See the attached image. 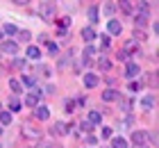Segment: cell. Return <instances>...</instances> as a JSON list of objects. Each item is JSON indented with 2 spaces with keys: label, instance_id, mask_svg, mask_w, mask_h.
<instances>
[{
  "label": "cell",
  "instance_id": "obj_21",
  "mask_svg": "<svg viewBox=\"0 0 159 148\" xmlns=\"http://www.w3.org/2000/svg\"><path fill=\"white\" fill-rule=\"evenodd\" d=\"M91 55H96V48H93V46H86V48H84V62H89Z\"/></svg>",
  "mask_w": 159,
  "mask_h": 148
},
{
  "label": "cell",
  "instance_id": "obj_30",
  "mask_svg": "<svg viewBox=\"0 0 159 148\" xmlns=\"http://www.w3.org/2000/svg\"><path fill=\"white\" fill-rule=\"evenodd\" d=\"M14 64H16V69H23V66H25V62H23V59H16Z\"/></svg>",
  "mask_w": 159,
  "mask_h": 148
},
{
  "label": "cell",
  "instance_id": "obj_9",
  "mask_svg": "<svg viewBox=\"0 0 159 148\" xmlns=\"http://www.w3.org/2000/svg\"><path fill=\"white\" fill-rule=\"evenodd\" d=\"M100 121H102L100 112H89V123H91V125H100Z\"/></svg>",
  "mask_w": 159,
  "mask_h": 148
},
{
  "label": "cell",
  "instance_id": "obj_19",
  "mask_svg": "<svg viewBox=\"0 0 159 148\" xmlns=\"http://www.w3.org/2000/svg\"><path fill=\"white\" fill-rule=\"evenodd\" d=\"M132 139H134L136 144H146V132H134Z\"/></svg>",
  "mask_w": 159,
  "mask_h": 148
},
{
  "label": "cell",
  "instance_id": "obj_22",
  "mask_svg": "<svg viewBox=\"0 0 159 148\" xmlns=\"http://www.w3.org/2000/svg\"><path fill=\"white\" fill-rule=\"evenodd\" d=\"M9 87H11V89H14L16 93H20V89H23V87H20V82H18V80H11V82H9Z\"/></svg>",
  "mask_w": 159,
  "mask_h": 148
},
{
  "label": "cell",
  "instance_id": "obj_25",
  "mask_svg": "<svg viewBox=\"0 0 159 148\" xmlns=\"http://www.w3.org/2000/svg\"><path fill=\"white\" fill-rule=\"evenodd\" d=\"M5 32H7V34H16V25L7 23V25H5Z\"/></svg>",
  "mask_w": 159,
  "mask_h": 148
},
{
  "label": "cell",
  "instance_id": "obj_14",
  "mask_svg": "<svg viewBox=\"0 0 159 148\" xmlns=\"http://www.w3.org/2000/svg\"><path fill=\"white\" fill-rule=\"evenodd\" d=\"M152 105H155V100H152V96H146V98L141 100V107L143 109H152Z\"/></svg>",
  "mask_w": 159,
  "mask_h": 148
},
{
  "label": "cell",
  "instance_id": "obj_3",
  "mask_svg": "<svg viewBox=\"0 0 159 148\" xmlns=\"http://www.w3.org/2000/svg\"><path fill=\"white\" fill-rule=\"evenodd\" d=\"M34 116H37V118H41V121H46V118L50 116V112H48V107L37 105V107H34Z\"/></svg>",
  "mask_w": 159,
  "mask_h": 148
},
{
  "label": "cell",
  "instance_id": "obj_6",
  "mask_svg": "<svg viewBox=\"0 0 159 148\" xmlns=\"http://www.w3.org/2000/svg\"><path fill=\"white\" fill-rule=\"evenodd\" d=\"M96 84H98V78L93 75V73H86V75H84V87L86 89H93Z\"/></svg>",
  "mask_w": 159,
  "mask_h": 148
},
{
  "label": "cell",
  "instance_id": "obj_7",
  "mask_svg": "<svg viewBox=\"0 0 159 148\" xmlns=\"http://www.w3.org/2000/svg\"><path fill=\"white\" fill-rule=\"evenodd\" d=\"M27 57H30V59H34V62H37V59L41 57V50H39L37 46H30V48H27Z\"/></svg>",
  "mask_w": 159,
  "mask_h": 148
},
{
  "label": "cell",
  "instance_id": "obj_26",
  "mask_svg": "<svg viewBox=\"0 0 159 148\" xmlns=\"http://www.w3.org/2000/svg\"><path fill=\"white\" fill-rule=\"evenodd\" d=\"M118 59H120V62H127V59H129V53H127V50H120V53H118Z\"/></svg>",
  "mask_w": 159,
  "mask_h": 148
},
{
  "label": "cell",
  "instance_id": "obj_15",
  "mask_svg": "<svg viewBox=\"0 0 159 148\" xmlns=\"http://www.w3.org/2000/svg\"><path fill=\"white\" fill-rule=\"evenodd\" d=\"M89 21H91V23H96V21H98V7L96 5L89 7Z\"/></svg>",
  "mask_w": 159,
  "mask_h": 148
},
{
  "label": "cell",
  "instance_id": "obj_33",
  "mask_svg": "<svg viewBox=\"0 0 159 148\" xmlns=\"http://www.w3.org/2000/svg\"><path fill=\"white\" fill-rule=\"evenodd\" d=\"M0 132H2V128H0Z\"/></svg>",
  "mask_w": 159,
  "mask_h": 148
},
{
  "label": "cell",
  "instance_id": "obj_1",
  "mask_svg": "<svg viewBox=\"0 0 159 148\" xmlns=\"http://www.w3.org/2000/svg\"><path fill=\"white\" fill-rule=\"evenodd\" d=\"M0 53H5V55H16V53H18V43H16V41H2V43H0Z\"/></svg>",
  "mask_w": 159,
  "mask_h": 148
},
{
  "label": "cell",
  "instance_id": "obj_27",
  "mask_svg": "<svg viewBox=\"0 0 159 148\" xmlns=\"http://www.w3.org/2000/svg\"><path fill=\"white\" fill-rule=\"evenodd\" d=\"M105 14H109V16H111V14H114V5H105Z\"/></svg>",
  "mask_w": 159,
  "mask_h": 148
},
{
  "label": "cell",
  "instance_id": "obj_16",
  "mask_svg": "<svg viewBox=\"0 0 159 148\" xmlns=\"http://www.w3.org/2000/svg\"><path fill=\"white\" fill-rule=\"evenodd\" d=\"M9 109H11V112H18V109H20V103H18L16 96H11V98H9Z\"/></svg>",
  "mask_w": 159,
  "mask_h": 148
},
{
  "label": "cell",
  "instance_id": "obj_18",
  "mask_svg": "<svg viewBox=\"0 0 159 148\" xmlns=\"http://www.w3.org/2000/svg\"><path fill=\"white\" fill-rule=\"evenodd\" d=\"M111 146H114V148H127V141H125L123 137H116V139L111 141Z\"/></svg>",
  "mask_w": 159,
  "mask_h": 148
},
{
  "label": "cell",
  "instance_id": "obj_12",
  "mask_svg": "<svg viewBox=\"0 0 159 148\" xmlns=\"http://www.w3.org/2000/svg\"><path fill=\"white\" fill-rule=\"evenodd\" d=\"M23 135H25V137H30V139H37V137H39V130H37V128L32 130L30 125H25V128H23Z\"/></svg>",
  "mask_w": 159,
  "mask_h": 148
},
{
  "label": "cell",
  "instance_id": "obj_8",
  "mask_svg": "<svg viewBox=\"0 0 159 148\" xmlns=\"http://www.w3.org/2000/svg\"><path fill=\"white\" fill-rule=\"evenodd\" d=\"M25 105H27V107H37V105H39V96H37V93H30V96L25 98Z\"/></svg>",
  "mask_w": 159,
  "mask_h": 148
},
{
  "label": "cell",
  "instance_id": "obj_5",
  "mask_svg": "<svg viewBox=\"0 0 159 148\" xmlns=\"http://www.w3.org/2000/svg\"><path fill=\"white\" fill-rule=\"evenodd\" d=\"M136 75H139V66H136V64H127V66H125V78L132 80V78H136Z\"/></svg>",
  "mask_w": 159,
  "mask_h": 148
},
{
  "label": "cell",
  "instance_id": "obj_4",
  "mask_svg": "<svg viewBox=\"0 0 159 148\" xmlns=\"http://www.w3.org/2000/svg\"><path fill=\"white\" fill-rule=\"evenodd\" d=\"M107 32H109V34H120V23L116 18H111L109 23H107Z\"/></svg>",
  "mask_w": 159,
  "mask_h": 148
},
{
  "label": "cell",
  "instance_id": "obj_11",
  "mask_svg": "<svg viewBox=\"0 0 159 148\" xmlns=\"http://www.w3.org/2000/svg\"><path fill=\"white\" fill-rule=\"evenodd\" d=\"M82 36H84V41H89V43H91L93 39H96V32H93L91 27H84V30H82Z\"/></svg>",
  "mask_w": 159,
  "mask_h": 148
},
{
  "label": "cell",
  "instance_id": "obj_31",
  "mask_svg": "<svg viewBox=\"0 0 159 148\" xmlns=\"http://www.w3.org/2000/svg\"><path fill=\"white\" fill-rule=\"evenodd\" d=\"M14 2H18V5H27L30 0H14Z\"/></svg>",
  "mask_w": 159,
  "mask_h": 148
},
{
  "label": "cell",
  "instance_id": "obj_32",
  "mask_svg": "<svg viewBox=\"0 0 159 148\" xmlns=\"http://www.w3.org/2000/svg\"><path fill=\"white\" fill-rule=\"evenodd\" d=\"M134 148H148V146H146V144H136Z\"/></svg>",
  "mask_w": 159,
  "mask_h": 148
},
{
  "label": "cell",
  "instance_id": "obj_10",
  "mask_svg": "<svg viewBox=\"0 0 159 148\" xmlns=\"http://www.w3.org/2000/svg\"><path fill=\"white\" fill-rule=\"evenodd\" d=\"M118 98V91H114V89H107V91L102 93V100H107V103H109V100H116Z\"/></svg>",
  "mask_w": 159,
  "mask_h": 148
},
{
  "label": "cell",
  "instance_id": "obj_17",
  "mask_svg": "<svg viewBox=\"0 0 159 148\" xmlns=\"http://www.w3.org/2000/svg\"><path fill=\"white\" fill-rule=\"evenodd\" d=\"M11 123V114L9 112H0V125H9Z\"/></svg>",
  "mask_w": 159,
  "mask_h": 148
},
{
  "label": "cell",
  "instance_id": "obj_23",
  "mask_svg": "<svg viewBox=\"0 0 159 148\" xmlns=\"http://www.w3.org/2000/svg\"><path fill=\"white\" fill-rule=\"evenodd\" d=\"M48 50H50V55H55V53H59V46L52 43V41H48Z\"/></svg>",
  "mask_w": 159,
  "mask_h": 148
},
{
  "label": "cell",
  "instance_id": "obj_28",
  "mask_svg": "<svg viewBox=\"0 0 159 148\" xmlns=\"http://www.w3.org/2000/svg\"><path fill=\"white\" fill-rule=\"evenodd\" d=\"M25 84H27V87H34V78H30V75H25Z\"/></svg>",
  "mask_w": 159,
  "mask_h": 148
},
{
  "label": "cell",
  "instance_id": "obj_13",
  "mask_svg": "<svg viewBox=\"0 0 159 148\" xmlns=\"http://www.w3.org/2000/svg\"><path fill=\"white\" fill-rule=\"evenodd\" d=\"M98 66H100V71H109V69H111V62H109V59H107V57H100Z\"/></svg>",
  "mask_w": 159,
  "mask_h": 148
},
{
  "label": "cell",
  "instance_id": "obj_20",
  "mask_svg": "<svg viewBox=\"0 0 159 148\" xmlns=\"http://www.w3.org/2000/svg\"><path fill=\"white\" fill-rule=\"evenodd\" d=\"M66 132H68V128L64 123H57L55 125V135H66Z\"/></svg>",
  "mask_w": 159,
  "mask_h": 148
},
{
  "label": "cell",
  "instance_id": "obj_29",
  "mask_svg": "<svg viewBox=\"0 0 159 148\" xmlns=\"http://www.w3.org/2000/svg\"><path fill=\"white\" fill-rule=\"evenodd\" d=\"M102 137H111V128H102Z\"/></svg>",
  "mask_w": 159,
  "mask_h": 148
},
{
  "label": "cell",
  "instance_id": "obj_2",
  "mask_svg": "<svg viewBox=\"0 0 159 148\" xmlns=\"http://www.w3.org/2000/svg\"><path fill=\"white\" fill-rule=\"evenodd\" d=\"M39 14H41V18L52 21V16H55V7L50 5V2H41V9H39Z\"/></svg>",
  "mask_w": 159,
  "mask_h": 148
},
{
  "label": "cell",
  "instance_id": "obj_24",
  "mask_svg": "<svg viewBox=\"0 0 159 148\" xmlns=\"http://www.w3.org/2000/svg\"><path fill=\"white\" fill-rule=\"evenodd\" d=\"M18 36H20V41H30V39H32V34L27 32V30H23V32H20Z\"/></svg>",
  "mask_w": 159,
  "mask_h": 148
}]
</instances>
